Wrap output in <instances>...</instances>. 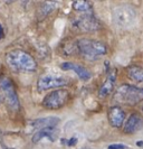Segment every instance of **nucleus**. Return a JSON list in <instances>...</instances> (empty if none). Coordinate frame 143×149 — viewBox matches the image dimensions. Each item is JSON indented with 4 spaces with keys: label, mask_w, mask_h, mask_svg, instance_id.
<instances>
[{
    "label": "nucleus",
    "mask_w": 143,
    "mask_h": 149,
    "mask_svg": "<svg viewBox=\"0 0 143 149\" xmlns=\"http://www.w3.org/2000/svg\"><path fill=\"white\" fill-rule=\"evenodd\" d=\"M69 92L67 90L58 89L47 94L43 100V107L49 110H57L67 103Z\"/></svg>",
    "instance_id": "20e7f679"
},
{
    "label": "nucleus",
    "mask_w": 143,
    "mask_h": 149,
    "mask_svg": "<svg viewBox=\"0 0 143 149\" xmlns=\"http://www.w3.org/2000/svg\"><path fill=\"white\" fill-rule=\"evenodd\" d=\"M113 97L116 102L135 105L143 101V89L130 84H122L116 89Z\"/></svg>",
    "instance_id": "7ed1b4c3"
},
{
    "label": "nucleus",
    "mask_w": 143,
    "mask_h": 149,
    "mask_svg": "<svg viewBox=\"0 0 143 149\" xmlns=\"http://www.w3.org/2000/svg\"><path fill=\"white\" fill-rule=\"evenodd\" d=\"M76 142H77V139H76V138H72V139L69 140V142H68V145H69V146H73V145H75Z\"/></svg>",
    "instance_id": "6ab92c4d"
},
{
    "label": "nucleus",
    "mask_w": 143,
    "mask_h": 149,
    "mask_svg": "<svg viewBox=\"0 0 143 149\" xmlns=\"http://www.w3.org/2000/svg\"><path fill=\"white\" fill-rule=\"evenodd\" d=\"M135 10L131 6L122 5L113 10V20L120 27H128L135 20Z\"/></svg>",
    "instance_id": "39448f33"
},
{
    "label": "nucleus",
    "mask_w": 143,
    "mask_h": 149,
    "mask_svg": "<svg viewBox=\"0 0 143 149\" xmlns=\"http://www.w3.org/2000/svg\"><path fill=\"white\" fill-rule=\"evenodd\" d=\"M60 68L64 70V71H74L76 74L78 75V77L82 81H84V82H87L92 77V73L87 68H85V67L79 65V64L72 63V62H64V63H61Z\"/></svg>",
    "instance_id": "9d476101"
},
{
    "label": "nucleus",
    "mask_w": 143,
    "mask_h": 149,
    "mask_svg": "<svg viewBox=\"0 0 143 149\" xmlns=\"http://www.w3.org/2000/svg\"><path fill=\"white\" fill-rule=\"evenodd\" d=\"M115 82H116V71L112 70L110 72L108 76L106 77V80L101 85L99 90H98L97 95L101 100H104V99H106V97H110L112 94L114 86H115Z\"/></svg>",
    "instance_id": "1a4fd4ad"
},
{
    "label": "nucleus",
    "mask_w": 143,
    "mask_h": 149,
    "mask_svg": "<svg viewBox=\"0 0 143 149\" xmlns=\"http://www.w3.org/2000/svg\"><path fill=\"white\" fill-rule=\"evenodd\" d=\"M128 147L125 145H122V143H114L108 146V149H126Z\"/></svg>",
    "instance_id": "a211bd4d"
},
{
    "label": "nucleus",
    "mask_w": 143,
    "mask_h": 149,
    "mask_svg": "<svg viewBox=\"0 0 143 149\" xmlns=\"http://www.w3.org/2000/svg\"><path fill=\"white\" fill-rule=\"evenodd\" d=\"M75 26L77 29L85 33H90V31H96L101 28V25L98 20L93 16L90 15H84L75 20Z\"/></svg>",
    "instance_id": "6e6552de"
},
{
    "label": "nucleus",
    "mask_w": 143,
    "mask_h": 149,
    "mask_svg": "<svg viewBox=\"0 0 143 149\" xmlns=\"http://www.w3.org/2000/svg\"><path fill=\"white\" fill-rule=\"evenodd\" d=\"M5 3H11V2H14V1H16V0H2Z\"/></svg>",
    "instance_id": "aec40b11"
},
{
    "label": "nucleus",
    "mask_w": 143,
    "mask_h": 149,
    "mask_svg": "<svg viewBox=\"0 0 143 149\" xmlns=\"http://www.w3.org/2000/svg\"><path fill=\"white\" fill-rule=\"evenodd\" d=\"M59 123V118L57 117H46L41 119H36L30 122L32 127L37 129H45V128H54Z\"/></svg>",
    "instance_id": "ddd939ff"
},
{
    "label": "nucleus",
    "mask_w": 143,
    "mask_h": 149,
    "mask_svg": "<svg viewBox=\"0 0 143 149\" xmlns=\"http://www.w3.org/2000/svg\"><path fill=\"white\" fill-rule=\"evenodd\" d=\"M57 8V3L55 2V1H52V0H49V1H46L44 2L43 5H41V7H40V10H39V18L40 19H43V18H45L46 16H48L53 10H55Z\"/></svg>",
    "instance_id": "f3484780"
},
{
    "label": "nucleus",
    "mask_w": 143,
    "mask_h": 149,
    "mask_svg": "<svg viewBox=\"0 0 143 149\" xmlns=\"http://www.w3.org/2000/svg\"><path fill=\"white\" fill-rule=\"evenodd\" d=\"M124 122L125 123L123 127V131L125 134H134L136 131L141 130L143 127V118L137 113H132L128 118V120H125Z\"/></svg>",
    "instance_id": "f8f14e48"
},
{
    "label": "nucleus",
    "mask_w": 143,
    "mask_h": 149,
    "mask_svg": "<svg viewBox=\"0 0 143 149\" xmlns=\"http://www.w3.org/2000/svg\"><path fill=\"white\" fill-rule=\"evenodd\" d=\"M126 74L130 80L135 83H143V67L132 65L126 68Z\"/></svg>",
    "instance_id": "2eb2a0df"
},
{
    "label": "nucleus",
    "mask_w": 143,
    "mask_h": 149,
    "mask_svg": "<svg viewBox=\"0 0 143 149\" xmlns=\"http://www.w3.org/2000/svg\"><path fill=\"white\" fill-rule=\"evenodd\" d=\"M50 138L52 140H55L56 137V132H55V127L54 128H45V129H40L39 131H37L36 134L32 136V142H38L39 140H41L43 138Z\"/></svg>",
    "instance_id": "dca6fc26"
},
{
    "label": "nucleus",
    "mask_w": 143,
    "mask_h": 149,
    "mask_svg": "<svg viewBox=\"0 0 143 149\" xmlns=\"http://www.w3.org/2000/svg\"><path fill=\"white\" fill-rule=\"evenodd\" d=\"M107 117L112 127L121 128L125 121V112L121 107H112L108 109Z\"/></svg>",
    "instance_id": "9b49d317"
},
{
    "label": "nucleus",
    "mask_w": 143,
    "mask_h": 149,
    "mask_svg": "<svg viewBox=\"0 0 143 149\" xmlns=\"http://www.w3.org/2000/svg\"><path fill=\"white\" fill-rule=\"evenodd\" d=\"M72 7L77 13H82L84 15L93 14V6L88 0H73Z\"/></svg>",
    "instance_id": "4468645a"
},
{
    "label": "nucleus",
    "mask_w": 143,
    "mask_h": 149,
    "mask_svg": "<svg viewBox=\"0 0 143 149\" xmlns=\"http://www.w3.org/2000/svg\"><path fill=\"white\" fill-rule=\"evenodd\" d=\"M5 149H10V148H5Z\"/></svg>",
    "instance_id": "5701e85b"
},
{
    "label": "nucleus",
    "mask_w": 143,
    "mask_h": 149,
    "mask_svg": "<svg viewBox=\"0 0 143 149\" xmlns=\"http://www.w3.org/2000/svg\"><path fill=\"white\" fill-rule=\"evenodd\" d=\"M77 51L87 61H96L107 53V46L103 42L82 38L77 42Z\"/></svg>",
    "instance_id": "f257e3e1"
},
{
    "label": "nucleus",
    "mask_w": 143,
    "mask_h": 149,
    "mask_svg": "<svg viewBox=\"0 0 143 149\" xmlns=\"http://www.w3.org/2000/svg\"><path fill=\"white\" fill-rule=\"evenodd\" d=\"M3 37V30H0V39Z\"/></svg>",
    "instance_id": "412c9836"
},
{
    "label": "nucleus",
    "mask_w": 143,
    "mask_h": 149,
    "mask_svg": "<svg viewBox=\"0 0 143 149\" xmlns=\"http://www.w3.org/2000/svg\"><path fill=\"white\" fill-rule=\"evenodd\" d=\"M142 111H143V105H142Z\"/></svg>",
    "instance_id": "4be33fe9"
},
{
    "label": "nucleus",
    "mask_w": 143,
    "mask_h": 149,
    "mask_svg": "<svg viewBox=\"0 0 143 149\" xmlns=\"http://www.w3.org/2000/svg\"><path fill=\"white\" fill-rule=\"evenodd\" d=\"M7 64L14 70L18 71H27V72H32L36 71L37 68V63L35 58L21 49H14L10 51L6 56Z\"/></svg>",
    "instance_id": "f03ea898"
},
{
    "label": "nucleus",
    "mask_w": 143,
    "mask_h": 149,
    "mask_svg": "<svg viewBox=\"0 0 143 149\" xmlns=\"http://www.w3.org/2000/svg\"><path fill=\"white\" fill-rule=\"evenodd\" d=\"M0 88L3 92V99L7 105L12 111H17L19 109V99L12 82L8 77H2L0 80Z\"/></svg>",
    "instance_id": "423d86ee"
},
{
    "label": "nucleus",
    "mask_w": 143,
    "mask_h": 149,
    "mask_svg": "<svg viewBox=\"0 0 143 149\" xmlns=\"http://www.w3.org/2000/svg\"><path fill=\"white\" fill-rule=\"evenodd\" d=\"M68 80L64 76L56 74H45L38 79L37 86L39 91H46V90L56 89L67 85Z\"/></svg>",
    "instance_id": "0eeeda50"
}]
</instances>
